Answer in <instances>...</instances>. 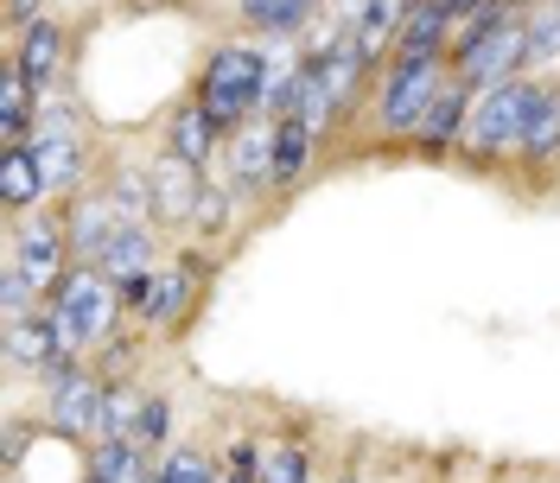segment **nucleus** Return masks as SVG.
I'll list each match as a JSON object with an SVG mask.
<instances>
[{
  "mask_svg": "<svg viewBox=\"0 0 560 483\" xmlns=\"http://www.w3.org/2000/svg\"><path fill=\"white\" fill-rule=\"evenodd\" d=\"M471 103H478V90H471L465 76H446V90L433 96L427 121H420L415 140H408V153H415V160H427V166H440V160H458V146H465V128H471Z\"/></svg>",
  "mask_w": 560,
  "mask_h": 483,
  "instance_id": "nucleus-8",
  "label": "nucleus"
},
{
  "mask_svg": "<svg viewBox=\"0 0 560 483\" xmlns=\"http://www.w3.org/2000/svg\"><path fill=\"white\" fill-rule=\"evenodd\" d=\"M51 311H58V331H65V344L77 350V356H96L103 344H115V331H121V318H128L121 286H115L103 268H70V280L58 286Z\"/></svg>",
  "mask_w": 560,
  "mask_h": 483,
  "instance_id": "nucleus-4",
  "label": "nucleus"
},
{
  "mask_svg": "<svg viewBox=\"0 0 560 483\" xmlns=\"http://www.w3.org/2000/svg\"><path fill=\"white\" fill-rule=\"evenodd\" d=\"M440 7H446V13H458V20H471L478 7H490V0H440Z\"/></svg>",
  "mask_w": 560,
  "mask_h": 483,
  "instance_id": "nucleus-31",
  "label": "nucleus"
},
{
  "mask_svg": "<svg viewBox=\"0 0 560 483\" xmlns=\"http://www.w3.org/2000/svg\"><path fill=\"white\" fill-rule=\"evenodd\" d=\"M338 483H357V478H350V471H345V478H338Z\"/></svg>",
  "mask_w": 560,
  "mask_h": 483,
  "instance_id": "nucleus-36",
  "label": "nucleus"
},
{
  "mask_svg": "<svg viewBox=\"0 0 560 483\" xmlns=\"http://www.w3.org/2000/svg\"><path fill=\"white\" fill-rule=\"evenodd\" d=\"M153 464L160 458L140 446V439H103V446H90V478L96 483H147Z\"/></svg>",
  "mask_w": 560,
  "mask_h": 483,
  "instance_id": "nucleus-23",
  "label": "nucleus"
},
{
  "mask_svg": "<svg viewBox=\"0 0 560 483\" xmlns=\"http://www.w3.org/2000/svg\"><path fill=\"white\" fill-rule=\"evenodd\" d=\"M140 408H147V388H135L128 376H108V401H103V439H135ZM96 439V446H103Z\"/></svg>",
  "mask_w": 560,
  "mask_h": 483,
  "instance_id": "nucleus-26",
  "label": "nucleus"
},
{
  "mask_svg": "<svg viewBox=\"0 0 560 483\" xmlns=\"http://www.w3.org/2000/svg\"><path fill=\"white\" fill-rule=\"evenodd\" d=\"M223 140H230V134L217 128V115H210L191 90H185V96L166 108V121H160V146H166V153H178L185 166H198V173H210V166L223 160Z\"/></svg>",
  "mask_w": 560,
  "mask_h": 483,
  "instance_id": "nucleus-12",
  "label": "nucleus"
},
{
  "mask_svg": "<svg viewBox=\"0 0 560 483\" xmlns=\"http://www.w3.org/2000/svg\"><path fill=\"white\" fill-rule=\"evenodd\" d=\"M331 7H345V13H350V7H357V0H331Z\"/></svg>",
  "mask_w": 560,
  "mask_h": 483,
  "instance_id": "nucleus-34",
  "label": "nucleus"
},
{
  "mask_svg": "<svg viewBox=\"0 0 560 483\" xmlns=\"http://www.w3.org/2000/svg\"><path fill=\"white\" fill-rule=\"evenodd\" d=\"M210 255H198V248H178L173 261L160 268V293H153V306H147V331H178L185 325V311H191V299L205 293V280H210Z\"/></svg>",
  "mask_w": 560,
  "mask_h": 483,
  "instance_id": "nucleus-14",
  "label": "nucleus"
},
{
  "mask_svg": "<svg viewBox=\"0 0 560 483\" xmlns=\"http://www.w3.org/2000/svg\"><path fill=\"white\" fill-rule=\"evenodd\" d=\"M160 478H166V483H223V464H217L205 446L178 439V446L160 458Z\"/></svg>",
  "mask_w": 560,
  "mask_h": 483,
  "instance_id": "nucleus-28",
  "label": "nucleus"
},
{
  "mask_svg": "<svg viewBox=\"0 0 560 483\" xmlns=\"http://www.w3.org/2000/svg\"><path fill=\"white\" fill-rule=\"evenodd\" d=\"M103 198L115 210H121V223H153V178H147V166H128V160H115L103 178Z\"/></svg>",
  "mask_w": 560,
  "mask_h": 483,
  "instance_id": "nucleus-24",
  "label": "nucleus"
},
{
  "mask_svg": "<svg viewBox=\"0 0 560 483\" xmlns=\"http://www.w3.org/2000/svg\"><path fill=\"white\" fill-rule=\"evenodd\" d=\"M13 64H20V76L33 83L38 96H51V90L70 76V33H65V20H51V13L26 20V26H20V45H13Z\"/></svg>",
  "mask_w": 560,
  "mask_h": 483,
  "instance_id": "nucleus-13",
  "label": "nucleus"
},
{
  "mask_svg": "<svg viewBox=\"0 0 560 483\" xmlns=\"http://www.w3.org/2000/svg\"><path fill=\"white\" fill-rule=\"evenodd\" d=\"M38 96L33 83L20 76V64L7 58V70H0V146H26L33 140V128H38Z\"/></svg>",
  "mask_w": 560,
  "mask_h": 483,
  "instance_id": "nucleus-22",
  "label": "nucleus"
},
{
  "mask_svg": "<svg viewBox=\"0 0 560 483\" xmlns=\"http://www.w3.org/2000/svg\"><path fill=\"white\" fill-rule=\"evenodd\" d=\"M261 483H318L313 478V433L306 426H280L261 439Z\"/></svg>",
  "mask_w": 560,
  "mask_h": 483,
  "instance_id": "nucleus-20",
  "label": "nucleus"
},
{
  "mask_svg": "<svg viewBox=\"0 0 560 483\" xmlns=\"http://www.w3.org/2000/svg\"><path fill=\"white\" fill-rule=\"evenodd\" d=\"M535 90L541 76H510L497 90H478L471 103V128H465V146H458V166L471 173H510L516 166V146H523V128H528V108H535Z\"/></svg>",
  "mask_w": 560,
  "mask_h": 483,
  "instance_id": "nucleus-2",
  "label": "nucleus"
},
{
  "mask_svg": "<svg viewBox=\"0 0 560 483\" xmlns=\"http://www.w3.org/2000/svg\"><path fill=\"white\" fill-rule=\"evenodd\" d=\"M560 64V0H528V70Z\"/></svg>",
  "mask_w": 560,
  "mask_h": 483,
  "instance_id": "nucleus-27",
  "label": "nucleus"
},
{
  "mask_svg": "<svg viewBox=\"0 0 560 483\" xmlns=\"http://www.w3.org/2000/svg\"><path fill=\"white\" fill-rule=\"evenodd\" d=\"M7 261L26 274L38 299H58V286L70 280L77 255H70V223L65 204H38L26 216H13V236H7Z\"/></svg>",
  "mask_w": 560,
  "mask_h": 483,
  "instance_id": "nucleus-6",
  "label": "nucleus"
},
{
  "mask_svg": "<svg viewBox=\"0 0 560 483\" xmlns=\"http://www.w3.org/2000/svg\"><path fill=\"white\" fill-rule=\"evenodd\" d=\"M236 20L255 38H300L318 26V0H236Z\"/></svg>",
  "mask_w": 560,
  "mask_h": 483,
  "instance_id": "nucleus-21",
  "label": "nucleus"
},
{
  "mask_svg": "<svg viewBox=\"0 0 560 483\" xmlns=\"http://www.w3.org/2000/svg\"><path fill=\"white\" fill-rule=\"evenodd\" d=\"M135 439H140L147 451H153V458H166V451L178 446V439H173V401H166V394H147V408H140Z\"/></svg>",
  "mask_w": 560,
  "mask_h": 483,
  "instance_id": "nucleus-29",
  "label": "nucleus"
},
{
  "mask_svg": "<svg viewBox=\"0 0 560 483\" xmlns=\"http://www.w3.org/2000/svg\"><path fill=\"white\" fill-rule=\"evenodd\" d=\"M65 223H70V255H77V268H96L108 255V241L121 236V210L103 198V185L77 191L65 204Z\"/></svg>",
  "mask_w": 560,
  "mask_h": 483,
  "instance_id": "nucleus-15",
  "label": "nucleus"
},
{
  "mask_svg": "<svg viewBox=\"0 0 560 483\" xmlns=\"http://www.w3.org/2000/svg\"><path fill=\"white\" fill-rule=\"evenodd\" d=\"M7 7H13V20H20V26H26V20H38V13H33V0H7Z\"/></svg>",
  "mask_w": 560,
  "mask_h": 483,
  "instance_id": "nucleus-32",
  "label": "nucleus"
},
{
  "mask_svg": "<svg viewBox=\"0 0 560 483\" xmlns=\"http://www.w3.org/2000/svg\"><path fill=\"white\" fill-rule=\"evenodd\" d=\"M516 173L528 178V191H548V178H560V83L535 90L523 146H516Z\"/></svg>",
  "mask_w": 560,
  "mask_h": 483,
  "instance_id": "nucleus-10",
  "label": "nucleus"
},
{
  "mask_svg": "<svg viewBox=\"0 0 560 483\" xmlns=\"http://www.w3.org/2000/svg\"><path fill=\"white\" fill-rule=\"evenodd\" d=\"M128 7H173V0H128Z\"/></svg>",
  "mask_w": 560,
  "mask_h": 483,
  "instance_id": "nucleus-33",
  "label": "nucleus"
},
{
  "mask_svg": "<svg viewBox=\"0 0 560 483\" xmlns=\"http://www.w3.org/2000/svg\"><path fill=\"white\" fill-rule=\"evenodd\" d=\"M318 166V134L300 121V115H280L275 121V198L287 204Z\"/></svg>",
  "mask_w": 560,
  "mask_h": 483,
  "instance_id": "nucleus-17",
  "label": "nucleus"
},
{
  "mask_svg": "<svg viewBox=\"0 0 560 483\" xmlns=\"http://www.w3.org/2000/svg\"><path fill=\"white\" fill-rule=\"evenodd\" d=\"M458 38V13H446L440 0H408V20H401V38L388 58H453Z\"/></svg>",
  "mask_w": 560,
  "mask_h": 483,
  "instance_id": "nucleus-16",
  "label": "nucleus"
},
{
  "mask_svg": "<svg viewBox=\"0 0 560 483\" xmlns=\"http://www.w3.org/2000/svg\"><path fill=\"white\" fill-rule=\"evenodd\" d=\"M38 306H45V299L26 286V274H20L13 261H0V325H20V318H33Z\"/></svg>",
  "mask_w": 560,
  "mask_h": 483,
  "instance_id": "nucleus-30",
  "label": "nucleus"
},
{
  "mask_svg": "<svg viewBox=\"0 0 560 483\" xmlns=\"http://www.w3.org/2000/svg\"><path fill=\"white\" fill-rule=\"evenodd\" d=\"M236 191L223 185V178H205V198H198V216H191V236L198 241H223L230 229H236Z\"/></svg>",
  "mask_w": 560,
  "mask_h": 483,
  "instance_id": "nucleus-25",
  "label": "nucleus"
},
{
  "mask_svg": "<svg viewBox=\"0 0 560 483\" xmlns=\"http://www.w3.org/2000/svg\"><path fill=\"white\" fill-rule=\"evenodd\" d=\"M160 223H121V236L108 241V255L96 261L115 286H128V280H140V274H160Z\"/></svg>",
  "mask_w": 560,
  "mask_h": 483,
  "instance_id": "nucleus-18",
  "label": "nucleus"
},
{
  "mask_svg": "<svg viewBox=\"0 0 560 483\" xmlns=\"http://www.w3.org/2000/svg\"><path fill=\"white\" fill-rule=\"evenodd\" d=\"M147 178H153V223L166 229V236H191V216H198V198H205V178L198 166H185L178 153H153V166H147Z\"/></svg>",
  "mask_w": 560,
  "mask_h": 483,
  "instance_id": "nucleus-9",
  "label": "nucleus"
},
{
  "mask_svg": "<svg viewBox=\"0 0 560 483\" xmlns=\"http://www.w3.org/2000/svg\"><path fill=\"white\" fill-rule=\"evenodd\" d=\"M0 204H7V216H26V210L51 204V191H45V178H38L33 140H26V146H0Z\"/></svg>",
  "mask_w": 560,
  "mask_h": 483,
  "instance_id": "nucleus-19",
  "label": "nucleus"
},
{
  "mask_svg": "<svg viewBox=\"0 0 560 483\" xmlns=\"http://www.w3.org/2000/svg\"><path fill=\"white\" fill-rule=\"evenodd\" d=\"M33 153H38V178H45L51 204H70L77 191H90V134H83V121H77V108L65 96L38 103Z\"/></svg>",
  "mask_w": 560,
  "mask_h": 483,
  "instance_id": "nucleus-5",
  "label": "nucleus"
},
{
  "mask_svg": "<svg viewBox=\"0 0 560 483\" xmlns=\"http://www.w3.org/2000/svg\"><path fill=\"white\" fill-rule=\"evenodd\" d=\"M147 483H166V478H160V464H153V478H147Z\"/></svg>",
  "mask_w": 560,
  "mask_h": 483,
  "instance_id": "nucleus-35",
  "label": "nucleus"
},
{
  "mask_svg": "<svg viewBox=\"0 0 560 483\" xmlns=\"http://www.w3.org/2000/svg\"><path fill=\"white\" fill-rule=\"evenodd\" d=\"M103 401H108V376L103 369H77L58 388H45V420L58 439H83L96 446L103 439Z\"/></svg>",
  "mask_w": 560,
  "mask_h": 483,
  "instance_id": "nucleus-7",
  "label": "nucleus"
},
{
  "mask_svg": "<svg viewBox=\"0 0 560 483\" xmlns=\"http://www.w3.org/2000/svg\"><path fill=\"white\" fill-rule=\"evenodd\" d=\"M191 96L217 115L223 134H243L248 121H261V108H268V51L248 45V38H223L198 64Z\"/></svg>",
  "mask_w": 560,
  "mask_h": 483,
  "instance_id": "nucleus-1",
  "label": "nucleus"
},
{
  "mask_svg": "<svg viewBox=\"0 0 560 483\" xmlns=\"http://www.w3.org/2000/svg\"><path fill=\"white\" fill-rule=\"evenodd\" d=\"M446 76H453L446 58H388L376 70V90H370V134L383 140V146L408 153V140L427 121L433 96L446 90Z\"/></svg>",
  "mask_w": 560,
  "mask_h": 483,
  "instance_id": "nucleus-3",
  "label": "nucleus"
},
{
  "mask_svg": "<svg viewBox=\"0 0 560 483\" xmlns=\"http://www.w3.org/2000/svg\"><path fill=\"white\" fill-rule=\"evenodd\" d=\"M217 178H223L236 198H261V191H275V121H248L243 134L223 140Z\"/></svg>",
  "mask_w": 560,
  "mask_h": 483,
  "instance_id": "nucleus-11",
  "label": "nucleus"
}]
</instances>
